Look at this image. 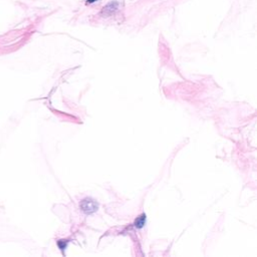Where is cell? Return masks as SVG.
Wrapping results in <instances>:
<instances>
[{"instance_id":"cell-3","label":"cell","mask_w":257,"mask_h":257,"mask_svg":"<svg viewBox=\"0 0 257 257\" xmlns=\"http://www.w3.org/2000/svg\"><path fill=\"white\" fill-rule=\"evenodd\" d=\"M58 245L59 247V249H61L63 251V250H65L66 247H68V241L66 240H59L58 242Z\"/></svg>"},{"instance_id":"cell-1","label":"cell","mask_w":257,"mask_h":257,"mask_svg":"<svg viewBox=\"0 0 257 257\" xmlns=\"http://www.w3.org/2000/svg\"><path fill=\"white\" fill-rule=\"evenodd\" d=\"M79 207L85 214H93V212H96L98 210V205L93 199L84 198L83 201L80 202Z\"/></svg>"},{"instance_id":"cell-2","label":"cell","mask_w":257,"mask_h":257,"mask_svg":"<svg viewBox=\"0 0 257 257\" xmlns=\"http://www.w3.org/2000/svg\"><path fill=\"white\" fill-rule=\"evenodd\" d=\"M146 214H142L141 216H139L135 221V227L136 228H143L144 225L146 224Z\"/></svg>"},{"instance_id":"cell-4","label":"cell","mask_w":257,"mask_h":257,"mask_svg":"<svg viewBox=\"0 0 257 257\" xmlns=\"http://www.w3.org/2000/svg\"><path fill=\"white\" fill-rule=\"evenodd\" d=\"M92 1H93V0H88V3H90Z\"/></svg>"}]
</instances>
